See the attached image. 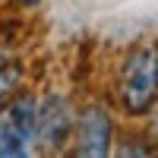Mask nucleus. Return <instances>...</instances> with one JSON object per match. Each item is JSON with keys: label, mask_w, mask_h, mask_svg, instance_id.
<instances>
[{"label": "nucleus", "mask_w": 158, "mask_h": 158, "mask_svg": "<svg viewBox=\"0 0 158 158\" xmlns=\"http://www.w3.org/2000/svg\"><path fill=\"white\" fill-rule=\"evenodd\" d=\"M73 111L70 101L51 92V95L38 98V120H35V146L41 149H60L73 133Z\"/></svg>", "instance_id": "nucleus-2"}, {"label": "nucleus", "mask_w": 158, "mask_h": 158, "mask_svg": "<svg viewBox=\"0 0 158 158\" xmlns=\"http://www.w3.org/2000/svg\"><path fill=\"white\" fill-rule=\"evenodd\" d=\"M158 101V44L130 51L120 67V104L127 114L142 117Z\"/></svg>", "instance_id": "nucleus-1"}, {"label": "nucleus", "mask_w": 158, "mask_h": 158, "mask_svg": "<svg viewBox=\"0 0 158 158\" xmlns=\"http://www.w3.org/2000/svg\"><path fill=\"white\" fill-rule=\"evenodd\" d=\"M29 146L32 142L3 117L0 120V158H22V155H29Z\"/></svg>", "instance_id": "nucleus-5"}, {"label": "nucleus", "mask_w": 158, "mask_h": 158, "mask_svg": "<svg viewBox=\"0 0 158 158\" xmlns=\"http://www.w3.org/2000/svg\"><path fill=\"white\" fill-rule=\"evenodd\" d=\"M16 3H19V6H25V10H35L41 0H16Z\"/></svg>", "instance_id": "nucleus-8"}, {"label": "nucleus", "mask_w": 158, "mask_h": 158, "mask_svg": "<svg viewBox=\"0 0 158 158\" xmlns=\"http://www.w3.org/2000/svg\"><path fill=\"white\" fill-rule=\"evenodd\" d=\"M114 142V120L101 104H89L76 120V152L89 158H104Z\"/></svg>", "instance_id": "nucleus-3"}, {"label": "nucleus", "mask_w": 158, "mask_h": 158, "mask_svg": "<svg viewBox=\"0 0 158 158\" xmlns=\"http://www.w3.org/2000/svg\"><path fill=\"white\" fill-rule=\"evenodd\" d=\"M6 120L35 146V120H38V98L32 92H19L6 104Z\"/></svg>", "instance_id": "nucleus-4"}, {"label": "nucleus", "mask_w": 158, "mask_h": 158, "mask_svg": "<svg viewBox=\"0 0 158 158\" xmlns=\"http://www.w3.org/2000/svg\"><path fill=\"white\" fill-rule=\"evenodd\" d=\"M130 152H133L130 146H120V155H130ZM136 152H139V155H146V152H149V146H146V142H136Z\"/></svg>", "instance_id": "nucleus-7"}, {"label": "nucleus", "mask_w": 158, "mask_h": 158, "mask_svg": "<svg viewBox=\"0 0 158 158\" xmlns=\"http://www.w3.org/2000/svg\"><path fill=\"white\" fill-rule=\"evenodd\" d=\"M19 85H22V67L19 63H0V111L10 104Z\"/></svg>", "instance_id": "nucleus-6"}]
</instances>
